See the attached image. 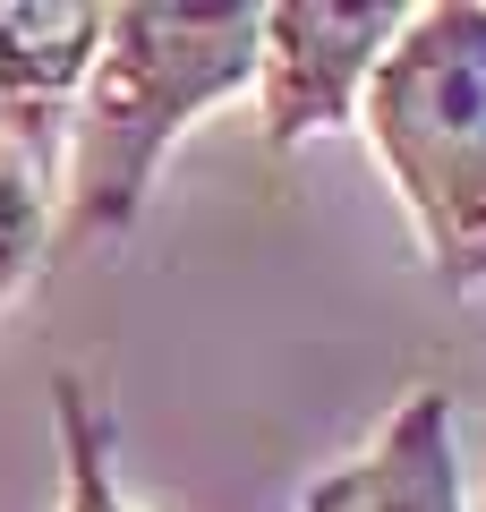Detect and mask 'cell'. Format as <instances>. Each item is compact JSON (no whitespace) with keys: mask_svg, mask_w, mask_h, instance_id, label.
I'll return each mask as SVG.
<instances>
[{"mask_svg":"<svg viewBox=\"0 0 486 512\" xmlns=\"http://www.w3.org/2000/svg\"><path fill=\"white\" fill-rule=\"evenodd\" d=\"M256 35H265L256 0H222V9L120 0L111 9L103 52L69 111L52 248H111L137 231L145 188H154L162 154L188 137V120H205L256 77Z\"/></svg>","mask_w":486,"mask_h":512,"instance_id":"cell-1","label":"cell"},{"mask_svg":"<svg viewBox=\"0 0 486 512\" xmlns=\"http://www.w3.org/2000/svg\"><path fill=\"white\" fill-rule=\"evenodd\" d=\"M359 120L418 222L427 274L444 291H478L486 282V9L478 0L410 9L401 43L359 94Z\"/></svg>","mask_w":486,"mask_h":512,"instance_id":"cell-2","label":"cell"},{"mask_svg":"<svg viewBox=\"0 0 486 512\" xmlns=\"http://www.w3.org/2000/svg\"><path fill=\"white\" fill-rule=\"evenodd\" d=\"M410 9L393 0H273L256 35V111L273 146H299L359 120L367 77L401 43Z\"/></svg>","mask_w":486,"mask_h":512,"instance_id":"cell-3","label":"cell"},{"mask_svg":"<svg viewBox=\"0 0 486 512\" xmlns=\"http://www.w3.org/2000/svg\"><path fill=\"white\" fill-rule=\"evenodd\" d=\"M103 0H0V163L60 180L69 111L103 52Z\"/></svg>","mask_w":486,"mask_h":512,"instance_id":"cell-4","label":"cell"},{"mask_svg":"<svg viewBox=\"0 0 486 512\" xmlns=\"http://www.w3.org/2000/svg\"><path fill=\"white\" fill-rule=\"evenodd\" d=\"M299 512H461V453H452V393L418 384L376 427L359 461L307 487Z\"/></svg>","mask_w":486,"mask_h":512,"instance_id":"cell-5","label":"cell"},{"mask_svg":"<svg viewBox=\"0 0 486 512\" xmlns=\"http://www.w3.org/2000/svg\"><path fill=\"white\" fill-rule=\"evenodd\" d=\"M52 419H60V512H128L111 478V419L86 402V376H52Z\"/></svg>","mask_w":486,"mask_h":512,"instance_id":"cell-6","label":"cell"},{"mask_svg":"<svg viewBox=\"0 0 486 512\" xmlns=\"http://www.w3.org/2000/svg\"><path fill=\"white\" fill-rule=\"evenodd\" d=\"M43 248H52V214H43V188L26 180V171L0 163V299H9V291H18V282L43 265Z\"/></svg>","mask_w":486,"mask_h":512,"instance_id":"cell-7","label":"cell"}]
</instances>
